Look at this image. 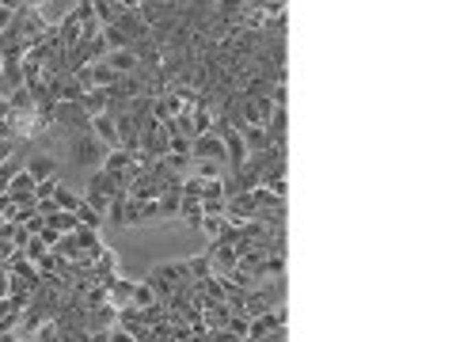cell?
<instances>
[{"mask_svg": "<svg viewBox=\"0 0 456 342\" xmlns=\"http://www.w3.org/2000/svg\"><path fill=\"white\" fill-rule=\"evenodd\" d=\"M8 111H12V103H8V95H0V118H8Z\"/></svg>", "mask_w": 456, "mask_h": 342, "instance_id": "cell-32", "label": "cell"}, {"mask_svg": "<svg viewBox=\"0 0 456 342\" xmlns=\"http://www.w3.org/2000/svg\"><path fill=\"white\" fill-rule=\"evenodd\" d=\"M12 16H16V12H12V8H4V4H0V31H4V27L12 23Z\"/></svg>", "mask_w": 456, "mask_h": 342, "instance_id": "cell-30", "label": "cell"}, {"mask_svg": "<svg viewBox=\"0 0 456 342\" xmlns=\"http://www.w3.org/2000/svg\"><path fill=\"white\" fill-rule=\"evenodd\" d=\"M54 202H57V209H76L80 194H73L69 187H57V190H54Z\"/></svg>", "mask_w": 456, "mask_h": 342, "instance_id": "cell-20", "label": "cell"}, {"mask_svg": "<svg viewBox=\"0 0 456 342\" xmlns=\"http://www.w3.org/2000/svg\"><path fill=\"white\" fill-rule=\"evenodd\" d=\"M0 4H4V0H0Z\"/></svg>", "mask_w": 456, "mask_h": 342, "instance_id": "cell-35", "label": "cell"}, {"mask_svg": "<svg viewBox=\"0 0 456 342\" xmlns=\"http://www.w3.org/2000/svg\"><path fill=\"white\" fill-rule=\"evenodd\" d=\"M69 152H73L76 168H99L106 156V145L91 130H80V133H69Z\"/></svg>", "mask_w": 456, "mask_h": 342, "instance_id": "cell-1", "label": "cell"}, {"mask_svg": "<svg viewBox=\"0 0 456 342\" xmlns=\"http://www.w3.org/2000/svg\"><path fill=\"white\" fill-rule=\"evenodd\" d=\"M152 301H156V293H152V285H148V282H137V285H133V297H130V304L145 308V304H152Z\"/></svg>", "mask_w": 456, "mask_h": 342, "instance_id": "cell-19", "label": "cell"}, {"mask_svg": "<svg viewBox=\"0 0 456 342\" xmlns=\"http://www.w3.org/2000/svg\"><path fill=\"white\" fill-rule=\"evenodd\" d=\"M95 274H99V282H103V285H111L114 277L122 274V270H118V259H114L111 247H103V255L95 259Z\"/></svg>", "mask_w": 456, "mask_h": 342, "instance_id": "cell-9", "label": "cell"}, {"mask_svg": "<svg viewBox=\"0 0 456 342\" xmlns=\"http://www.w3.org/2000/svg\"><path fill=\"white\" fill-rule=\"evenodd\" d=\"M19 251H23V255H27V259H31V262H38V259H42V255H46V251H49V247H46V244H42V240H38V236H31V240H27V244H23V247H19Z\"/></svg>", "mask_w": 456, "mask_h": 342, "instance_id": "cell-21", "label": "cell"}, {"mask_svg": "<svg viewBox=\"0 0 456 342\" xmlns=\"http://www.w3.org/2000/svg\"><path fill=\"white\" fill-rule=\"evenodd\" d=\"M145 282L152 285L156 301H163V304L171 301V293H175V285H171V282H168V277H163V274H156V270H148V277H145Z\"/></svg>", "mask_w": 456, "mask_h": 342, "instance_id": "cell-13", "label": "cell"}, {"mask_svg": "<svg viewBox=\"0 0 456 342\" xmlns=\"http://www.w3.org/2000/svg\"><path fill=\"white\" fill-rule=\"evenodd\" d=\"M80 106L91 114V118H95V114H103V111H106V91H103V88H91V91H84Z\"/></svg>", "mask_w": 456, "mask_h": 342, "instance_id": "cell-12", "label": "cell"}, {"mask_svg": "<svg viewBox=\"0 0 456 342\" xmlns=\"http://www.w3.org/2000/svg\"><path fill=\"white\" fill-rule=\"evenodd\" d=\"M8 194H34V179H31V171H27V168H19L16 175H12Z\"/></svg>", "mask_w": 456, "mask_h": 342, "instance_id": "cell-16", "label": "cell"}, {"mask_svg": "<svg viewBox=\"0 0 456 342\" xmlns=\"http://www.w3.org/2000/svg\"><path fill=\"white\" fill-rule=\"evenodd\" d=\"M220 141H225V168H228V175H236V171L244 168V160H247L244 137H240V130H225V133H220Z\"/></svg>", "mask_w": 456, "mask_h": 342, "instance_id": "cell-2", "label": "cell"}, {"mask_svg": "<svg viewBox=\"0 0 456 342\" xmlns=\"http://www.w3.org/2000/svg\"><path fill=\"white\" fill-rule=\"evenodd\" d=\"M27 171H31V179H49V175H57V163L49 160V156H34L31 163H27Z\"/></svg>", "mask_w": 456, "mask_h": 342, "instance_id": "cell-14", "label": "cell"}, {"mask_svg": "<svg viewBox=\"0 0 456 342\" xmlns=\"http://www.w3.org/2000/svg\"><path fill=\"white\" fill-rule=\"evenodd\" d=\"M133 285H137V282H133V277H122V274H118L111 285H106V293H111V304H114V308H122V304H130V297H133Z\"/></svg>", "mask_w": 456, "mask_h": 342, "instance_id": "cell-8", "label": "cell"}, {"mask_svg": "<svg viewBox=\"0 0 456 342\" xmlns=\"http://www.w3.org/2000/svg\"><path fill=\"white\" fill-rule=\"evenodd\" d=\"M103 61L114 69V73H133V69L141 65L133 49H106V54H103Z\"/></svg>", "mask_w": 456, "mask_h": 342, "instance_id": "cell-7", "label": "cell"}, {"mask_svg": "<svg viewBox=\"0 0 456 342\" xmlns=\"http://www.w3.org/2000/svg\"><path fill=\"white\" fill-rule=\"evenodd\" d=\"M179 202H183L179 190H163L160 194V217H179Z\"/></svg>", "mask_w": 456, "mask_h": 342, "instance_id": "cell-17", "label": "cell"}, {"mask_svg": "<svg viewBox=\"0 0 456 342\" xmlns=\"http://www.w3.org/2000/svg\"><path fill=\"white\" fill-rule=\"evenodd\" d=\"M266 16H277V12H285V0H255Z\"/></svg>", "mask_w": 456, "mask_h": 342, "instance_id": "cell-27", "label": "cell"}, {"mask_svg": "<svg viewBox=\"0 0 456 342\" xmlns=\"http://www.w3.org/2000/svg\"><path fill=\"white\" fill-rule=\"evenodd\" d=\"M266 133L274 145L289 148L285 145V133H289V111H285V106H274V114H270V122H266Z\"/></svg>", "mask_w": 456, "mask_h": 342, "instance_id": "cell-5", "label": "cell"}, {"mask_svg": "<svg viewBox=\"0 0 456 342\" xmlns=\"http://www.w3.org/2000/svg\"><path fill=\"white\" fill-rule=\"evenodd\" d=\"M168 148H171V137H168V130H163V126H152V130L141 133V152H148L152 160L168 156Z\"/></svg>", "mask_w": 456, "mask_h": 342, "instance_id": "cell-3", "label": "cell"}, {"mask_svg": "<svg viewBox=\"0 0 456 342\" xmlns=\"http://www.w3.org/2000/svg\"><path fill=\"white\" fill-rule=\"evenodd\" d=\"M12 251H16V244H12L8 236H0V266H4V262L12 259Z\"/></svg>", "mask_w": 456, "mask_h": 342, "instance_id": "cell-29", "label": "cell"}, {"mask_svg": "<svg viewBox=\"0 0 456 342\" xmlns=\"http://www.w3.org/2000/svg\"><path fill=\"white\" fill-rule=\"evenodd\" d=\"M0 91H4V95H8V84H4V73H0Z\"/></svg>", "mask_w": 456, "mask_h": 342, "instance_id": "cell-34", "label": "cell"}, {"mask_svg": "<svg viewBox=\"0 0 456 342\" xmlns=\"http://www.w3.org/2000/svg\"><path fill=\"white\" fill-rule=\"evenodd\" d=\"M183 198H202V179H198V175L183 179Z\"/></svg>", "mask_w": 456, "mask_h": 342, "instance_id": "cell-25", "label": "cell"}, {"mask_svg": "<svg viewBox=\"0 0 456 342\" xmlns=\"http://www.w3.org/2000/svg\"><path fill=\"white\" fill-rule=\"evenodd\" d=\"M240 137H244L247 152H255V148H270V145H274V141H270V133H266V126H244V130H240Z\"/></svg>", "mask_w": 456, "mask_h": 342, "instance_id": "cell-10", "label": "cell"}, {"mask_svg": "<svg viewBox=\"0 0 456 342\" xmlns=\"http://www.w3.org/2000/svg\"><path fill=\"white\" fill-rule=\"evenodd\" d=\"M27 8H42V4H46V0H23Z\"/></svg>", "mask_w": 456, "mask_h": 342, "instance_id": "cell-33", "label": "cell"}, {"mask_svg": "<svg viewBox=\"0 0 456 342\" xmlns=\"http://www.w3.org/2000/svg\"><path fill=\"white\" fill-rule=\"evenodd\" d=\"M91 133H95V137L103 141L106 148H122V141H118V126H114V118H111L106 111L91 118Z\"/></svg>", "mask_w": 456, "mask_h": 342, "instance_id": "cell-4", "label": "cell"}, {"mask_svg": "<svg viewBox=\"0 0 456 342\" xmlns=\"http://www.w3.org/2000/svg\"><path fill=\"white\" fill-rule=\"evenodd\" d=\"M194 163H198V171H194L198 179H225L228 175V168L220 160H194Z\"/></svg>", "mask_w": 456, "mask_h": 342, "instance_id": "cell-15", "label": "cell"}, {"mask_svg": "<svg viewBox=\"0 0 456 342\" xmlns=\"http://www.w3.org/2000/svg\"><path fill=\"white\" fill-rule=\"evenodd\" d=\"M76 244H80V251H88L91 259H99L103 255V240H99V228H88V225H76Z\"/></svg>", "mask_w": 456, "mask_h": 342, "instance_id": "cell-6", "label": "cell"}, {"mask_svg": "<svg viewBox=\"0 0 456 342\" xmlns=\"http://www.w3.org/2000/svg\"><path fill=\"white\" fill-rule=\"evenodd\" d=\"M141 220H160V198H148V202H141Z\"/></svg>", "mask_w": 456, "mask_h": 342, "instance_id": "cell-24", "label": "cell"}, {"mask_svg": "<svg viewBox=\"0 0 456 342\" xmlns=\"http://www.w3.org/2000/svg\"><path fill=\"white\" fill-rule=\"evenodd\" d=\"M0 137H16V130H12L8 118H0Z\"/></svg>", "mask_w": 456, "mask_h": 342, "instance_id": "cell-31", "label": "cell"}, {"mask_svg": "<svg viewBox=\"0 0 456 342\" xmlns=\"http://www.w3.org/2000/svg\"><path fill=\"white\" fill-rule=\"evenodd\" d=\"M57 187H61V179H57V175H49V179H38V183H34V198H54Z\"/></svg>", "mask_w": 456, "mask_h": 342, "instance_id": "cell-23", "label": "cell"}, {"mask_svg": "<svg viewBox=\"0 0 456 342\" xmlns=\"http://www.w3.org/2000/svg\"><path fill=\"white\" fill-rule=\"evenodd\" d=\"M187 270H190L194 277L213 274V259H209V251H202V255H194V259H187Z\"/></svg>", "mask_w": 456, "mask_h": 342, "instance_id": "cell-18", "label": "cell"}, {"mask_svg": "<svg viewBox=\"0 0 456 342\" xmlns=\"http://www.w3.org/2000/svg\"><path fill=\"white\" fill-rule=\"evenodd\" d=\"M270 103L285 106V103H289V88H285V84H274V88H270Z\"/></svg>", "mask_w": 456, "mask_h": 342, "instance_id": "cell-26", "label": "cell"}, {"mask_svg": "<svg viewBox=\"0 0 456 342\" xmlns=\"http://www.w3.org/2000/svg\"><path fill=\"white\" fill-rule=\"evenodd\" d=\"M16 156V137H0V163Z\"/></svg>", "mask_w": 456, "mask_h": 342, "instance_id": "cell-28", "label": "cell"}, {"mask_svg": "<svg viewBox=\"0 0 456 342\" xmlns=\"http://www.w3.org/2000/svg\"><path fill=\"white\" fill-rule=\"evenodd\" d=\"M209 198H225V179H202V202Z\"/></svg>", "mask_w": 456, "mask_h": 342, "instance_id": "cell-22", "label": "cell"}, {"mask_svg": "<svg viewBox=\"0 0 456 342\" xmlns=\"http://www.w3.org/2000/svg\"><path fill=\"white\" fill-rule=\"evenodd\" d=\"M73 213H76V220H80V225H88V228H103V220H106V213H99L88 198H80Z\"/></svg>", "mask_w": 456, "mask_h": 342, "instance_id": "cell-11", "label": "cell"}]
</instances>
